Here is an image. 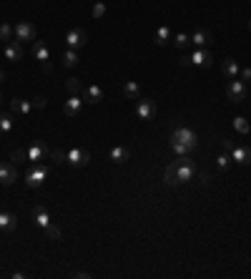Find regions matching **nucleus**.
Returning <instances> with one entry per match:
<instances>
[{
	"mask_svg": "<svg viewBox=\"0 0 251 279\" xmlns=\"http://www.w3.org/2000/svg\"><path fill=\"white\" fill-rule=\"evenodd\" d=\"M10 108L15 113H30L33 111V101H23V98H13L10 101Z\"/></svg>",
	"mask_w": 251,
	"mask_h": 279,
	"instance_id": "nucleus-24",
	"label": "nucleus"
},
{
	"mask_svg": "<svg viewBox=\"0 0 251 279\" xmlns=\"http://www.w3.org/2000/svg\"><path fill=\"white\" fill-rule=\"evenodd\" d=\"M171 38H174V35H171V30L166 28V25H161V28L156 30V43H158V46H166V43L171 41Z\"/></svg>",
	"mask_w": 251,
	"mask_h": 279,
	"instance_id": "nucleus-26",
	"label": "nucleus"
},
{
	"mask_svg": "<svg viewBox=\"0 0 251 279\" xmlns=\"http://www.w3.org/2000/svg\"><path fill=\"white\" fill-rule=\"evenodd\" d=\"M33 221H35V226H40V229H46V226L51 224V216H48L46 207H35V209H33Z\"/></svg>",
	"mask_w": 251,
	"mask_h": 279,
	"instance_id": "nucleus-17",
	"label": "nucleus"
},
{
	"mask_svg": "<svg viewBox=\"0 0 251 279\" xmlns=\"http://www.w3.org/2000/svg\"><path fill=\"white\" fill-rule=\"evenodd\" d=\"M18 179V169L15 164H8V161H0V184H5L10 186L13 181Z\"/></svg>",
	"mask_w": 251,
	"mask_h": 279,
	"instance_id": "nucleus-11",
	"label": "nucleus"
},
{
	"mask_svg": "<svg viewBox=\"0 0 251 279\" xmlns=\"http://www.w3.org/2000/svg\"><path fill=\"white\" fill-rule=\"evenodd\" d=\"M83 101L88 103H101L103 101V88L98 83H91L88 88H83Z\"/></svg>",
	"mask_w": 251,
	"mask_h": 279,
	"instance_id": "nucleus-14",
	"label": "nucleus"
},
{
	"mask_svg": "<svg viewBox=\"0 0 251 279\" xmlns=\"http://www.w3.org/2000/svg\"><path fill=\"white\" fill-rule=\"evenodd\" d=\"M3 83H5V73H3V70H0V86H3Z\"/></svg>",
	"mask_w": 251,
	"mask_h": 279,
	"instance_id": "nucleus-42",
	"label": "nucleus"
},
{
	"mask_svg": "<svg viewBox=\"0 0 251 279\" xmlns=\"http://www.w3.org/2000/svg\"><path fill=\"white\" fill-rule=\"evenodd\" d=\"M169 146H171V151H174L176 156H188V153H191V148H188L186 143L176 141V139H171V141H169Z\"/></svg>",
	"mask_w": 251,
	"mask_h": 279,
	"instance_id": "nucleus-27",
	"label": "nucleus"
},
{
	"mask_svg": "<svg viewBox=\"0 0 251 279\" xmlns=\"http://www.w3.org/2000/svg\"><path fill=\"white\" fill-rule=\"evenodd\" d=\"M0 41H13V25H8V23L0 25Z\"/></svg>",
	"mask_w": 251,
	"mask_h": 279,
	"instance_id": "nucleus-32",
	"label": "nucleus"
},
{
	"mask_svg": "<svg viewBox=\"0 0 251 279\" xmlns=\"http://www.w3.org/2000/svg\"><path fill=\"white\" fill-rule=\"evenodd\" d=\"M0 103H3V91H0Z\"/></svg>",
	"mask_w": 251,
	"mask_h": 279,
	"instance_id": "nucleus-43",
	"label": "nucleus"
},
{
	"mask_svg": "<svg viewBox=\"0 0 251 279\" xmlns=\"http://www.w3.org/2000/svg\"><path fill=\"white\" fill-rule=\"evenodd\" d=\"M91 13H93V18H103L106 15V3H96Z\"/></svg>",
	"mask_w": 251,
	"mask_h": 279,
	"instance_id": "nucleus-36",
	"label": "nucleus"
},
{
	"mask_svg": "<svg viewBox=\"0 0 251 279\" xmlns=\"http://www.w3.org/2000/svg\"><path fill=\"white\" fill-rule=\"evenodd\" d=\"M25 151H28V161H33V164H40V161H43V158L51 153L48 146H46V141H33Z\"/></svg>",
	"mask_w": 251,
	"mask_h": 279,
	"instance_id": "nucleus-8",
	"label": "nucleus"
},
{
	"mask_svg": "<svg viewBox=\"0 0 251 279\" xmlns=\"http://www.w3.org/2000/svg\"><path fill=\"white\" fill-rule=\"evenodd\" d=\"M80 108H83V98H80V96H68V101L63 103V111H65V116H70V118H75V116L80 113Z\"/></svg>",
	"mask_w": 251,
	"mask_h": 279,
	"instance_id": "nucleus-15",
	"label": "nucleus"
},
{
	"mask_svg": "<svg viewBox=\"0 0 251 279\" xmlns=\"http://www.w3.org/2000/svg\"><path fill=\"white\" fill-rule=\"evenodd\" d=\"M46 106H48V98H46V96H38V98H33V108H35V111H43Z\"/></svg>",
	"mask_w": 251,
	"mask_h": 279,
	"instance_id": "nucleus-35",
	"label": "nucleus"
},
{
	"mask_svg": "<svg viewBox=\"0 0 251 279\" xmlns=\"http://www.w3.org/2000/svg\"><path fill=\"white\" fill-rule=\"evenodd\" d=\"M216 166H219L221 171H224V169H229V166H231V156H229V153H221V156L216 158Z\"/></svg>",
	"mask_w": 251,
	"mask_h": 279,
	"instance_id": "nucleus-33",
	"label": "nucleus"
},
{
	"mask_svg": "<svg viewBox=\"0 0 251 279\" xmlns=\"http://www.w3.org/2000/svg\"><path fill=\"white\" fill-rule=\"evenodd\" d=\"M46 234H48L51 239H61V229H58V226H53V224H48V226H46Z\"/></svg>",
	"mask_w": 251,
	"mask_h": 279,
	"instance_id": "nucleus-37",
	"label": "nucleus"
},
{
	"mask_svg": "<svg viewBox=\"0 0 251 279\" xmlns=\"http://www.w3.org/2000/svg\"><path fill=\"white\" fill-rule=\"evenodd\" d=\"M188 63L191 66H198V68H208L214 63V58H211V53H208L206 48H196L191 56H188Z\"/></svg>",
	"mask_w": 251,
	"mask_h": 279,
	"instance_id": "nucleus-9",
	"label": "nucleus"
},
{
	"mask_svg": "<svg viewBox=\"0 0 251 279\" xmlns=\"http://www.w3.org/2000/svg\"><path fill=\"white\" fill-rule=\"evenodd\" d=\"M13 161H15V164H23V161H28V151H25V148H18V151H13Z\"/></svg>",
	"mask_w": 251,
	"mask_h": 279,
	"instance_id": "nucleus-34",
	"label": "nucleus"
},
{
	"mask_svg": "<svg viewBox=\"0 0 251 279\" xmlns=\"http://www.w3.org/2000/svg\"><path fill=\"white\" fill-rule=\"evenodd\" d=\"M61 61H63L65 68H75V66H78V51H75V48H68V51L63 53Z\"/></svg>",
	"mask_w": 251,
	"mask_h": 279,
	"instance_id": "nucleus-25",
	"label": "nucleus"
},
{
	"mask_svg": "<svg viewBox=\"0 0 251 279\" xmlns=\"http://www.w3.org/2000/svg\"><path fill=\"white\" fill-rule=\"evenodd\" d=\"M234 129H236L239 134H249V131H251V124L246 121L244 116H236V118H234Z\"/></svg>",
	"mask_w": 251,
	"mask_h": 279,
	"instance_id": "nucleus-29",
	"label": "nucleus"
},
{
	"mask_svg": "<svg viewBox=\"0 0 251 279\" xmlns=\"http://www.w3.org/2000/svg\"><path fill=\"white\" fill-rule=\"evenodd\" d=\"M188 43H191V35H186V33L174 35V46H176V48H186Z\"/></svg>",
	"mask_w": 251,
	"mask_h": 279,
	"instance_id": "nucleus-31",
	"label": "nucleus"
},
{
	"mask_svg": "<svg viewBox=\"0 0 251 279\" xmlns=\"http://www.w3.org/2000/svg\"><path fill=\"white\" fill-rule=\"evenodd\" d=\"M226 98L231 103H241L246 98V83L236 81V78H229V86H226Z\"/></svg>",
	"mask_w": 251,
	"mask_h": 279,
	"instance_id": "nucleus-4",
	"label": "nucleus"
},
{
	"mask_svg": "<svg viewBox=\"0 0 251 279\" xmlns=\"http://www.w3.org/2000/svg\"><path fill=\"white\" fill-rule=\"evenodd\" d=\"M51 156H53V161H58V164H63V161H65V153H63V151H53Z\"/></svg>",
	"mask_w": 251,
	"mask_h": 279,
	"instance_id": "nucleus-39",
	"label": "nucleus"
},
{
	"mask_svg": "<svg viewBox=\"0 0 251 279\" xmlns=\"http://www.w3.org/2000/svg\"><path fill=\"white\" fill-rule=\"evenodd\" d=\"M229 156H231V161H236V164H251V148L249 146H234L231 151H229Z\"/></svg>",
	"mask_w": 251,
	"mask_h": 279,
	"instance_id": "nucleus-12",
	"label": "nucleus"
},
{
	"mask_svg": "<svg viewBox=\"0 0 251 279\" xmlns=\"http://www.w3.org/2000/svg\"><path fill=\"white\" fill-rule=\"evenodd\" d=\"M13 38L15 41H35V25L33 23H28V20H20V23H15L13 25Z\"/></svg>",
	"mask_w": 251,
	"mask_h": 279,
	"instance_id": "nucleus-7",
	"label": "nucleus"
},
{
	"mask_svg": "<svg viewBox=\"0 0 251 279\" xmlns=\"http://www.w3.org/2000/svg\"><path fill=\"white\" fill-rule=\"evenodd\" d=\"M123 93H126V98L138 101V98H141V86H138L136 81H126V86H123Z\"/></svg>",
	"mask_w": 251,
	"mask_h": 279,
	"instance_id": "nucleus-21",
	"label": "nucleus"
},
{
	"mask_svg": "<svg viewBox=\"0 0 251 279\" xmlns=\"http://www.w3.org/2000/svg\"><path fill=\"white\" fill-rule=\"evenodd\" d=\"M20 58H23V43L13 38V41H8V43H5V61L18 63Z\"/></svg>",
	"mask_w": 251,
	"mask_h": 279,
	"instance_id": "nucleus-13",
	"label": "nucleus"
},
{
	"mask_svg": "<svg viewBox=\"0 0 251 279\" xmlns=\"http://www.w3.org/2000/svg\"><path fill=\"white\" fill-rule=\"evenodd\" d=\"M65 161H68L70 166H75V169H80V166H88V164H91V153H88L86 148H78V146H73V148H68V153H65Z\"/></svg>",
	"mask_w": 251,
	"mask_h": 279,
	"instance_id": "nucleus-3",
	"label": "nucleus"
},
{
	"mask_svg": "<svg viewBox=\"0 0 251 279\" xmlns=\"http://www.w3.org/2000/svg\"><path fill=\"white\" fill-rule=\"evenodd\" d=\"M171 139H176V141H181V143H186L191 151L198 146V136L193 134V129H188V126H179V129H174V134H171Z\"/></svg>",
	"mask_w": 251,
	"mask_h": 279,
	"instance_id": "nucleus-6",
	"label": "nucleus"
},
{
	"mask_svg": "<svg viewBox=\"0 0 251 279\" xmlns=\"http://www.w3.org/2000/svg\"><path fill=\"white\" fill-rule=\"evenodd\" d=\"M86 43H88V35H86V30L83 28H70L68 33H65V46L68 48H86Z\"/></svg>",
	"mask_w": 251,
	"mask_h": 279,
	"instance_id": "nucleus-5",
	"label": "nucleus"
},
{
	"mask_svg": "<svg viewBox=\"0 0 251 279\" xmlns=\"http://www.w3.org/2000/svg\"><path fill=\"white\" fill-rule=\"evenodd\" d=\"M198 179H201V184H203V186L208 184V174H198Z\"/></svg>",
	"mask_w": 251,
	"mask_h": 279,
	"instance_id": "nucleus-41",
	"label": "nucleus"
},
{
	"mask_svg": "<svg viewBox=\"0 0 251 279\" xmlns=\"http://www.w3.org/2000/svg\"><path fill=\"white\" fill-rule=\"evenodd\" d=\"M174 166H176L179 181H191V179L196 176V164L191 161L188 156H179L176 161H174Z\"/></svg>",
	"mask_w": 251,
	"mask_h": 279,
	"instance_id": "nucleus-2",
	"label": "nucleus"
},
{
	"mask_svg": "<svg viewBox=\"0 0 251 279\" xmlns=\"http://www.w3.org/2000/svg\"><path fill=\"white\" fill-rule=\"evenodd\" d=\"M128 156H131V151L126 146H113L111 148V161L113 164H126V161H128Z\"/></svg>",
	"mask_w": 251,
	"mask_h": 279,
	"instance_id": "nucleus-18",
	"label": "nucleus"
},
{
	"mask_svg": "<svg viewBox=\"0 0 251 279\" xmlns=\"http://www.w3.org/2000/svg\"><path fill=\"white\" fill-rule=\"evenodd\" d=\"M221 70H224L226 78H236L241 68H239V63H236L234 58H224V61H221Z\"/></svg>",
	"mask_w": 251,
	"mask_h": 279,
	"instance_id": "nucleus-20",
	"label": "nucleus"
},
{
	"mask_svg": "<svg viewBox=\"0 0 251 279\" xmlns=\"http://www.w3.org/2000/svg\"><path fill=\"white\" fill-rule=\"evenodd\" d=\"M249 30H251V20H249Z\"/></svg>",
	"mask_w": 251,
	"mask_h": 279,
	"instance_id": "nucleus-44",
	"label": "nucleus"
},
{
	"mask_svg": "<svg viewBox=\"0 0 251 279\" xmlns=\"http://www.w3.org/2000/svg\"><path fill=\"white\" fill-rule=\"evenodd\" d=\"M46 179H48V166H46V164H33V166L28 169V174H25V184H28L30 189H38Z\"/></svg>",
	"mask_w": 251,
	"mask_h": 279,
	"instance_id": "nucleus-1",
	"label": "nucleus"
},
{
	"mask_svg": "<svg viewBox=\"0 0 251 279\" xmlns=\"http://www.w3.org/2000/svg\"><path fill=\"white\" fill-rule=\"evenodd\" d=\"M191 43H193L196 48H206V43H211V33L203 30V28L193 30V33H191Z\"/></svg>",
	"mask_w": 251,
	"mask_h": 279,
	"instance_id": "nucleus-16",
	"label": "nucleus"
},
{
	"mask_svg": "<svg viewBox=\"0 0 251 279\" xmlns=\"http://www.w3.org/2000/svg\"><path fill=\"white\" fill-rule=\"evenodd\" d=\"M163 181H166V186H179L181 181H179V174H176V166L174 164H169L166 166V171H163Z\"/></svg>",
	"mask_w": 251,
	"mask_h": 279,
	"instance_id": "nucleus-23",
	"label": "nucleus"
},
{
	"mask_svg": "<svg viewBox=\"0 0 251 279\" xmlns=\"http://www.w3.org/2000/svg\"><path fill=\"white\" fill-rule=\"evenodd\" d=\"M15 226H18L15 214H10V211H3V214H0V231H15Z\"/></svg>",
	"mask_w": 251,
	"mask_h": 279,
	"instance_id": "nucleus-19",
	"label": "nucleus"
},
{
	"mask_svg": "<svg viewBox=\"0 0 251 279\" xmlns=\"http://www.w3.org/2000/svg\"><path fill=\"white\" fill-rule=\"evenodd\" d=\"M239 75H241V81H244V83H249V81H251V68H249V66H246V68H241V70H239Z\"/></svg>",
	"mask_w": 251,
	"mask_h": 279,
	"instance_id": "nucleus-38",
	"label": "nucleus"
},
{
	"mask_svg": "<svg viewBox=\"0 0 251 279\" xmlns=\"http://www.w3.org/2000/svg\"><path fill=\"white\" fill-rule=\"evenodd\" d=\"M231 148H234V143H231V141H224V151H226V153H229V151H231Z\"/></svg>",
	"mask_w": 251,
	"mask_h": 279,
	"instance_id": "nucleus-40",
	"label": "nucleus"
},
{
	"mask_svg": "<svg viewBox=\"0 0 251 279\" xmlns=\"http://www.w3.org/2000/svg\"><path fill=\"white\" fill-rule=\"evenodd\" d=\"M33 56H35L40 63H43V61H48V58H51V51H48V46H46V43L35 41V43H33Z\"/></svg>",
	"mask_w": 251,
	"mask_h": 279,
	"instance_id": "nucleus-22",
	"label": "nucleus"
},
{
	"mask_svg": "<svg viewBox=\"0 0 251 279\" xmlns=\"http://www.w3.org/2000/svg\"><path fill=\"white\" fill-rule=\"evenodd\" d=\"M136 116L143 118V121H151V118L156 116V103L148 101V98H138V103H136Z\"/></svg>",
	"mask_w": 251,
	"mask_h": 279,
	"instance_id": "nucleus-10",
	"label": "nucleus"
},
{
	"mask_svg": "<svg viewBox=\"0 0 251 279\" xmlns=\"http://www.w3.org/2000/svg\"><path fill=\"white\" fill-rule=\"evenodd\" d=\"M0 131L3 134L13 131V116L10 113H0Z\"/></svg>",
	"mask_w": 251,
	"mask_h": 279,
	"instance_id": "nucleus-30",
	"label": "nucleus"
},
{
	"mask_svg": "<svg viewBox=\"0 0 251 279\" xmlns=\"http://www.w3.org/2000/svg\"><path fill=\"white\" fill-rule=\"evenodd\" d=\"M65 88H68V93H70V96H78V93L83 91L80 78H68V81H65Z\"/></svg>",
	"mask_w": 251,
	"mask_h": 279,
	"instance_id": "nucleus-28",
	"label": "nucleus"
}]
</instances>
